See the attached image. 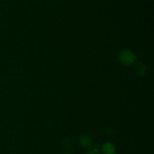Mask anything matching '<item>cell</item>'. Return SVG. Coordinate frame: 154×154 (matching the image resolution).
<instances>
[{
	"mask_svg": "<svg viewBox=\"0 0 154 154\" xmlns=\"http://www.w3.org/2000/svg\"><path fill=\"white\" fill-rule=\"evenodd\" d=\"M102 150L103 154H115L116 148L111 143H106L102 146Z\"/></svg>",
	"mask_w": 154,
	"mask_h": 154,
	"instance_id": "cell-2",
	"label": "cell"
},
{
	"mask_svg": "<svg viewBox=\"0 0 154 154\" xmlns=\"http://www.w3.org/2000/svg\"><path fill=\"white\" fill-rule=\"evenodd\" d=\"M80 143L84 147H91L93 146V140L89 135H82L80 137Z\"/></svg>",
	"mask_w": 154,
	"mask_h": 154,
	"instance_id": "cell-3",
	"label": "cell"
},
{
	"mask_svg": "<svg viewBox=\"0 0 154 154\" xmlns=\"http://www.w3.org/2000/svg\"><path fill=\"white\" fill-rule=\"evenodd\" d=\"M64 154H70V153H64Z\"/></svg>",
	"mask_w": 154,
	"mask_h": 154,
	"instance_id": "cell-7",
	"label": "cell"
},
{
	"mask_svg": "<svg viewBox=\"0 0 154 154\" xmlns=\"http://www.w3.org/2000/svg\"><path fill=\"white\" fill-rule=\"evenodd\" d=\"M135 54H134L132 51H129V50H125V51H123L119 55V60L120 61L123 63V65H126V66H128V65H130L132 63H133L135 62Z\"/></svg>",
	"mask_w": 154,
	"mask_h": 154,
	"instance_id": "cell-1",
	"label": "cell"
},
{
	"mask_svg": "<svg viewBox=\"0 0 154 154\" xmlns=\"http://www.w3.org/2000/svg\"><path fill=\"white\" fill-rule=\"evenodd\" d=\"M71 146V143H70V140L69 141V143H66V140H64V147L66 149H69Z\"/></svg>",
	"mask_w": 154,
	"mask_h": 154,
	"instance_id": "cell-5",
	"label": "cell"
},
{
	"mask_svg": "<svg viewBox=\"0 0 154 154\" xmlns=\"http://www.w3.org/2000/svg\"><path fill=\"white\" fill-rule=\"evenodd\" d=\"M86 154H100V153H99V152H98V151L94 150V151H90V152H87V153H86Z\"/></svg>",
	"mask_w": 154,
	"mask_h": 154,
	"instance_id": "cell-6",
	"label": "cell"
},
{
	"mask_svg": "<svg viewBox=\"0 0 154 154\" xmlns=\"http://www.w3.org/2000/svg\"><path fill=\"white\" fill-rule=\"evenodd\" d=\"M136 71L138 74L143 75L146 72L145 66H144V64H142V63H139V64H138V66H137Z\"/></svg>",
	"mask_w": 154,
	"mask_h": 154,
	"instance_id": "cell-4",
	"label": "cell"
}]
</instances>
